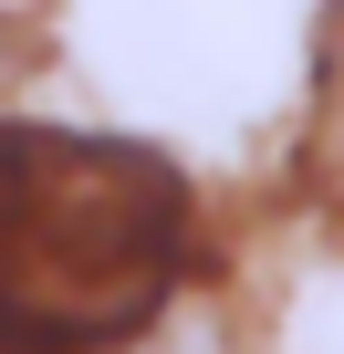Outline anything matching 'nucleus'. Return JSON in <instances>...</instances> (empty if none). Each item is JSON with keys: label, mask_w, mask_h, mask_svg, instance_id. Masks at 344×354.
<instances>
[{"label": "nucleus", "mask_w": 344, "mask_h": 354, "mask_svg": "<svg viewBox=\"0 0 344 354\" xmlns=\"http://www.w3.org/2000/svg\"><path fill=\"white\" fill-rule=\"evenodd\" d=\"M188 261L178 167L63 136L0 125V354H115L136 344Z\"/></svg>", "instance_id": "1"}, {"label": "nucleus", "mask_w": 344, "mask_h": 354, "mask_svg": "<svg viewBox=\"0 0 344 354\" xmlns=\"http://www.w3.org/2000/svg\"><path fill=\"white\" fill-rule=\"evenodd\" d=\"M167 354H219V333H178V344H167Z\"/></svg>", "instance_id": "2"}]
</instances>
